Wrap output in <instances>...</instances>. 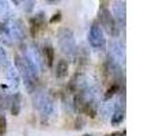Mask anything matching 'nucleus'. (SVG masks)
Segmentation results:
<instances>
[{"instance_id": "nucleus-1", "label": "nucleus", "mask_w": 155, "mask_h": 136, "mask_svg": "<svg viewBox=\"0 0 155 136\" xmlns=\"http://www.w3.org/2000/svg\"><path fill=\"white\" fill-rule=\"evenodd\" d=\"M15 69L19 74V76H22V79L25 80L27 90L33 91L35 83L38 79V68L37 65L33 63V60L30 59L27 55H16L15 56Z\"/></svg>"}, {"instance_id": "nucleus-2", "label": "nucleus", "mask_w": 155, "mask_h": 136, "mask_svg": "<svg viewBox=\"0 0 155 136\" xmlns=\"http://www.w3.org/2000/svg\"><path fill=\"white\" fill-rule=\"evenodd\" d=\"M33 102H34V108L41 113L42 117H49V116L53 114L54 104H53L52 97L49 95L48 93H45V91H38L34 95Z\"/></svg>"}, {"instance_id": "nucleus-3", "label": "nucleus", "mask_w": 155, "mask_h": 136, "mask_svg": "<svg viewBox=\"0 0 155 136\" xmlns=\"http://www.w3.org/2000/svg\"><path fill=\"white\" fill-rule=\"evenodd\" d=\"M59 46L61 49L63 53L68 55L70 57L75 56L76 53V42H75V37H74V33L72 30L67 29H61L59 32Z\"/></svg>"}, {"instance_id": "nucleus-4", "label": "nucleus", "mask_w": 155, "mask_h": 136, "mask_svg": "<svg viewBox=\"0 0 155 136\" xmlns=\"http://www.w3.org/2000/svg\"><path fill=\"white\" fill-rule=\"evenodd\" d=\"M4 29L7 32L8 37L11 38V41L14 42H21V41L25 40V27H23V23L18 19H5L4 23Z\"/></svg>"}, {"instance_id": "nucleus-5", "label": "nucleus", "mask_w": 155, "mask_h": 136, "mask_svg": "<svg viewBox=\"0 0 155 136\" xmlns=\"http://www.w3.org/2000/svg\"><path fill=\"white\" fill-rule=\"evenodd\" d=\"M88 42L94 49L105 51L106 49V38H105L104 30L98 23H94L88 32Z\"/></svg>"}, {"instance_id": "nucleus-6", "label": "nucleus", "mask_w": 155, "mask_h": 136, "mask_svg": "<svg viewBox=\"0 0 155 136\" xmlns=\"http://www.w3.org/2000/svg\"><path fill=\"white\" fill-rule=\"evenodd\" d=\"M99 18H101L102 27H105V30H106L107 34L116 37V35L118 34V29H117V26H116V21H114V18H113L112 12H110L109 8L105 5V3H102V4H101Z\"/></svg>"}, {"instance_id": "nucleus-7", "label": "nucleus", "mask_w": 155, "mask_h": 136, "mask_svg": "<svg viewBox=\"0 0 155 136\" xmlns=\"http://www.w3.org/2000/svg\"><path fill=\"white\" fill-rule=\"evenodd\" d=\"M109 59L112 60V61H114L118 67L124 65V63H125V52H124V46L121 45L118 41H113V42L110 44Z\"/></svg>"}, {"instance_id": "nucleus-8", "label": "nucleus", "mask_w": 155, "mask_h": 136, "mask_svg": "<svg viewBox=\"0 0 155 136\" xmlns=\"http://www.w3.org/2000/svg\"><path fill=\"white\" fill-rule=\"evenodd\" d=\"M44 23H45V14L41 11V12H38L35 16H33L31 19H30V30H31V35L33 37H35L38 33V30L41 29V27L44 26Z\"/></svg>"}, {"instance_id": "nucleus-9", "label": "nucleus", "mask_w": 155, "mask_h": 136, "mask_svg": "<svg viewBox=\"0 0 155 136\" xmlns=\"http://www.w3.org/2000/svg\"><path fill=\"white\" fill-rule=\"evenodd\" d=\"M125 2H113L112 10L113 15L116 16L118 22H125Z\"/></svg>"}, {"instance_id": "nucleus-10", "label": "nucleus", "mask_w": 155, "mask_h": 136, "mask_svg": "<svg viewBox=\"0 0 155 136\" xmlns=\"http://www.w3.org/2000/svg\"><path fill=\"white\" fill-rule=\"evenodd\" d=\"M22 97L19 93H15L12 97L10 98V110L12 113V116H18L21 113V108H22Z\"/></svg>"}, {"instance_id": "nucleus-11", "label": "nucleus", "mask_w": 155, "mask_h": 136, "mask_svg": "<svg viewBox=\"0 0 155 136\" xmlns=\"http://www.w3.org/2000/svg\"><path fill=\"white\" fill-rule=\"evenodd\" d=\"M124 118H125V112H124L123 108L117 104L114 112L110 116V123H112V125H118V124H121L124 121Z\"/></svg>"}, {"instance_id": "nucleus-12", "label": "nucleus", "mask_w": 155, "mask_h": 136, "mask_svg": "<svg viewBox=\"0 0 155 136\" xmlns=\"http://www.w3.org/2000/svg\"><path fill=\"white\" fill-rule=\"evenodd\" d=\"M54 75H56V78H59V79H63V78L67 76V75H68V61H67V60L61 59V60H59V61H57Z\"/></svg>"}, {"instance_id": "nucleus-13", "label": "nucleus", "mask_w": 155, "mask_h": 136, "mask_svg": "<svg viewBox=\"0 0 155 136\" xmlns=\"http://www.w3.org/2000/svg\"><path fill=\"white\" fill-rule=\"evenodd\" d=\"M44 61L48 64V67H52L54 61V49L51 44H46L44 46Z\"/></svg>"}, {"instance_id": "nucleus-14", "label": "nucleus", "mask_w": 155, "mask_h": 136, "mask_svg": "<svg viewBox=\"0 0 155 136\" xmlns=\"http://www.w3.org/2000/svg\"><path fill=\"white\" fill-rule=\"evenodd\" d=\"M7 69H8L7 71V78L11 80V83H12L14 87H16V86L19 85V74L16 72V69L12 68V67H10Z\"/></svg>"}, {"instance_id": "nucleus-15", "label": "nucleus", "mask_w": 155, "mask_h": 136, "mask_svg": "<svg viewBox=\"0 0 155 136\" xmlns=\"http://www.w3.org/2000/svg\"><path fill=\"white\" fill-rule=\"evenodd\" d=\"M0 68H10V60H8V55L4 51L2 45H0Z\"/></svg>"}, {"instance_id": "nucleus-16", "label": "nucleus", "mask_w": 155, "mask_h": 136, "mask_svg": "<svg viewBox=\"0 0 155 136\" xmlns=\"http://www.w3.org/2000/svg\"><path fill=\"white\" fill-rule=\"evenodd\" d=\"M118 90H120V85H118V83H116V85H113L112 87H109L106 91V94H105V101L110 99L116 93H118Z\"/></svg>"}, {"instance_id": "nucleus-17", "label": "nucleus", "mask_w": 155, "mask_h": 136, "mask_svg": "<svg viewBox=\"0 0 155 136\" xmlns=\"http://www.w3.org/2000/svg\"><path fill=\"white\" fill-rule=\"evenodd\" d=\"M5 129H7V121H5L4 114L0 113V136H3L5 134Z\"/></svg>"}, {"instance_id": "nucleus-18", "label": "nucleus", "mask_w": 155, "mask_h": 136, "mask_svg": "<svg viewBox=\"0 0 155 136\" xmlns=\"http://www.w3.org/2000/svg\"><path fill=\"white\" fill-rule=\"evenodd\" d=\"M60 21H61V12L57 11V12H54L53 16L49 19V23H57V22H60Z\"/></svg>"}, {"instance_id": "nucleus-19", "label": "nucleus", "mask_w": 155, "mask_h": 136, "mask_svg": "<svg viewBox=\"0 0 155 136\" xmlns=\"http://www.w3.org/2000/svg\"><path fill=\"white\" fill-rule=\"evenodd\" d=\"M34 4H35L34 2H25V3H23L25 11H26V12H30V11L33 10V7H34Z\"/></svg>"}, {"instance_id": "nucleus-20", "label": "nucleus", "mask_w": 155, "mask_h": 136, "mask_svg": "<svg viewBox=\"0 0 155 136\" xmlns=\"http://www.w3.org/2000/svg\"><path fill=\"white\" fill-rule=\"evenodd\" d=\"M125 135V131L124 132H114V134H110V135H106V136H124Z\"/></svg>"}, {"instance_id": "nucleus-21", "label": "nucleus", "mask_w": 155, "mask_h": 136, "mask_svg": "<svg viewBox=\"0 0 155 136\" xmlns=\"http://www.w3.org/2000/svg\"><path fill=\"white\" fill-rule=\"evenodd\" d=\"M83 136H91V135H88V134H86V135H83Z\"/></svg>"}]
</instances>
